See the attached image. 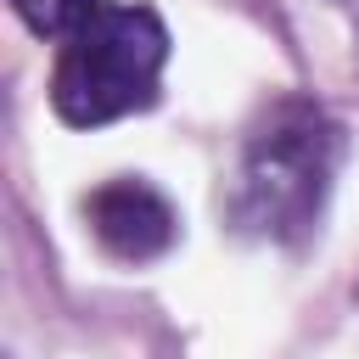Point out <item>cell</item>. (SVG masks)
Listing matches in <instances>:
<instances>
[{
	"label": "cell",
	"instance_id": "obj_2",
	"mask_svg": "<svg viewBox=\"0 0 359 359\" xmlns=\"http://www.w3.org/2000/svg\"><path fill=\"white\" fill-rule=\"evenodd\" d=\"M168 67V22L140 0H101L95 17L62 45L50 107L73 129H101L157 107Z\"/></svg>",
	"mask_w": 359,
	"mask_h": 359
},
{
	"label": "cell",
	"instance_id": "obj_4",
	"mask_svg": "<svg viewBox=\"0 0 359 359\" xmlns=\"http://www.w3.org/2000/svg\"><path fill=\"white\" fill-rule=\"evenodd\" d=\"M101 0H11L17 22L34 34V39H73L90 17H95Z\"/></svg>",
	"mask_w": 359,
	"mask_h": 359
},
{
	"label": "cell",
	"instance_id": "obj_1",
	"mask_svg": "<svg viewBox=\"0 0 359 359\" xmlns=\"http://www.w3.org/2000/svg\"><path fill=\"white\" fill-rule=\"evenodd\" d=\"M348 129L309 95H275L241 140L230 213L241 230L297 247L320 230L325 196L337 185Z\"/></svg>",
	"mask_w": 359,
	"mask_h": 359
},
{
	"label": "cell",
	"instance_id": "obj_3",
	"mask_svg": "<svg viewBox=\"0 0 359 359\" xmlns=\"http://www.w3.org/2000/svg\"><path fill=\"white\" fill-rule=\"evenodd\" d=\"M84 224L95 247L118 264H151L180 241V208L140 174H118L84 196Z\"/></svg>",
	"mask_w": 359,
	"mask_h": 359
}]
</instances>
